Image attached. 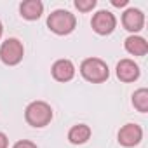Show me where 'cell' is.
Masks as SVG:
<instances>
[{"mask_svg":"<svg viewBox=\"0 0 148 148\" xmlns=\"http://www.w3.org/2000/svg\"><path fill=\"white\" fill-rule=\"evenodd\" d=\"M0 148H9V138L2 131H0Z\"/></svg>","mask_w":148,"mask_h":148,"instance_id":"obj_16","label":"cell"},{"mask_svg":"<svg viewBox=\"0 0 148 148\" xmlns=\"http://www.w3.org/2000/svg\"><path fill=\"white\" fill-rule=\"evenodd\" d=\"M91 134L92 131L87 124H77L68 131V141L71 145H84L91 139Z\"/></svg>","mask_w":148,"mask_h":148,"instance_id":"obj_12","label":"cell"},{"mask_svg":"<svg viewBox=\"0 0 148 148\" xmlns=\"http://www.w3.org/2000/svg\"><path fill=\"white\" fill-rule=\"evenodd\" d=\"M47 28L52 33L61 35V37L70 35L77 28V18H75V14H71L70 11H64V9L52 11L47 16Z\"/></svg>","mask_w":148,"mask_h":148,"instance_id":"obj_2","label":"cell"},{"mask_svg":"<svg viewBox=\"0 0 148 148\" xmlns=\"http://www.w3.org/2000/svg\"><path fill=\"white\" fill-rule=\"evenodd\" d=\"M117 138H119V143L122 146L132 148V146H136V145L141 143V139H143V129L138 124H125V125L120 127Z\"/></svg>","mask_w":148,"mask_h":148,"instance_id":"obj_6","label":"cell"},{"mask_svg":"<svg viewBox=\"0 0 148 148\" xmlns=\"http://www.w3.org/2000/svg\"><path fill=\"white\" fill-rule=\"evenodd\" d=\"M51 73H52L54 80H58V82H70L75 77V64L70 59H58V61H54Z\"/></svg>","mask_w":148,"mask_h":148,"instance_id":"obj_9","label":"cell"},{"mask_svg":"<svg viewBox=\"0 0 148 148\" xmlns=\"http://www.w3.org/2000/svg\"><path fill=\"white\" fill-rule=\"evenodd\" d=\"M124 47L132 56H145L148 52V42L139 35H129L124 40Z\"/></svg>","mask_w":148,"mask_h":148,"instance_id":"obj_11","label":"cell"},{"mask_svg":"<svg viewBox=\"0 0 148 148\" xmlns=\"http://www.w3.org/2000/svg\"><path fill=\"white\" fill-rule=\"evenodd\" d=\"M115 73H117V77H119V80H122V82H134V80H138L139 79V73H141V70H139V66L132 61V59H120L119 63H117V68H115Z\"/></svg>","mask_w":148,"mask_h":148,"instance_id":"obj_8","label":"cell"},{"mask_svg":"<svg viewBox=\"0 0 148 148\" xmlns=\"http://www.w3.org/2000/svg\"><path fill=\"white\" fill-rule=\"evenodd\" d=\"M91 26H92V30L98 33V35H110V33H113V30H115V26H117V18H115V14L113 12H110V11H98L94 16H92V19H91Z\"/></svg>","mask_w":148,"mask_h":148,"instance_id":"obj_5","label":"cell"},{"mask_svg":"<svg viewBox=\"0 0 148 148\" xmlns=\"http://www.w3.org/2000/svg\"><path fill=\"white\" fill-rule=\"evenodd\" d=\"M25 56V47L23 42L18 38H7L0 45V59L7 66H16L23 61Z\"/></svg>","mask_w":148,"mask_h":148,"instance_id":"obj_4","label":"cell"},{"mask_svg":"<svg viewBox=\"0 0 148 148\" xmlns=\"http://www.w3.org/2000/svg\"><path fill=\"white\" fill-rule=\"evenodd\" d=\"M80 75L91 84H103L110 77L108 64L99 58H87L80 63Z\"/></svg>","mask_w":148,"mask_h":148,"instance_id":"obj_1","label":"cell"},{"mask_svg":"<svg viewBox=\"0 0 148 148\" xmlns=\"http://www.w3.org/2000/svg\"><path fill=\"white\" fill-rule=\"evenodd\" d=\"M132 106L141 113L148 112V89L146 87H141L132 94Z\"/></svg>","mask_w":148,"mask_h":148,"instance_id":"obj_13","label":"cell"},{"mask_svg":"<svg viewBox=\"0 0 148 148\" xmlns=\"http://www.w3.org/2000/svg\"><path fill=\"white\" fill-rule=\"evenodd\" d=\"M75 7L80 12H89L96 7V0H75Z\"/></svg>","mask_w":148,"mask_h":148,"instance_id":"obj_14","label":"cell"},{"mask_svg":"<svg viewBox=\"0 0 148 148\" xmlns=\"http://www.w3.org/2000/svg\"><path fill=\"white\" fill-rule=\"evenodd\" d=\"M2 33H4V25H2V21H0V37H2Z\"/></svg>","mask_w":148,"mask_h":148,"instance_id":"obj_18","label":"cell"},{"mask_svg":"<svg viewBox=\"0 0 148 148\" xmlns=\"http://www.w3.org/2000/svg\"><path fill=\"white\" fill-rule=\"evenodd\" d=\"M54 113L49 103L45 101H32L25 108V120L32 127H45L51 124Z\"/></svg>","mask_w":148,"mask_h":148,"instance_id":"obj_3","label":"cell"},{"mask_svg":"<svg viewBox=\"0 0 148 148\" xmlns=\"http://www.w3.org/2000/svg\"><path fill=\"white\" fill-rule=\"evenodd\" d=\"M122 25L131 33L141 32L143 26H145V14H143V11L141 9H136V7L125 9L124 14H122Z\"/></svg>","mask_w":148,"mask_h":148,"instance_id":"obj_7","label":"cell"},{"mask_svg":"<svg viewBox=\"0 0 148 148\" xmlns=\"http://www.w3.org/2000/svg\"><path fill=\"white\" fill-rule=\"evenodd\" d=\"M129 4V0H112V5L115 7H125Z\"/></svg>","mask_w":148,"mask_h":148,"instance_id":"obj_17","label":"cell"},{"mask_svg":"<svg viewBox=\"0 0 148 148\" xmlns=\"http://www.w3.org/2000/svg\"><path fill=\"white\" fill-rule=\"evenodd\" d=\"M12 148H38L33 141H28V139H19V141H16L14 143V146Z\"/></svg>","mask_w":148,"mask_h":148,"instance_id":"obj_15","label":"cell"},{"mask_svg":"<svg viewBox=\"0 0 148 148\" xmlns=\"http://www.w3.org/2000/svg\"><path fill=\"white\" fill-rule=\"evenodd\" d=\"M44 12V4L40 0H25L19 5V14L21 18L28 19V21H35L42 16Z\"/></svg>","mask_w":148,"mask_h":148,"instance_id":"obj_10","label":"cell"}]
</instances>
